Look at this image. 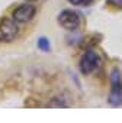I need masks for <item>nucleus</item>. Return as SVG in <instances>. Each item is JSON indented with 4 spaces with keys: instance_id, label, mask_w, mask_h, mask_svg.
Returning <instances> with one entry per match:
<instances>
[{
    "instance_id": "1",
    "label": "nucleus",
    "mask_w": 122,
    "mask_h": 123,
    "mask_svg": "<svg viewBox=\"0 0 122 123\" xmlns=\"http://www.w3.org/2000/svg\"><path fill=\"white\" fill-rule=\"evenodd\" d=\"M110 81H112V90L109 94V103L113 106L122 104V84H121V73L119 70H113L110 73Z\"/></svg>"
},
{
    "instance_id": "2",
    "label": "nucleus",
    "mask_w": 122,
    "mask_h": 123,
    "mask_svg": "<svg viewBox=\"0 0 122 123\" xmlns=\"http://www.w3.org/2000/svg\"><path fill=\"white\" fill-rule=\"evenodd\" d=\"M19 33V28L16 25V20L13 19H5L0 23V42H12L16 39Z\"/></svg>"
},
{
    "instance_id": "3",
    "label": "nucleus",
    "mask_w": 122,
    "mask_h": 123,
    "mask_svg": "<svg viewBox=\"0 0 122 123\" xmlns=\"http://www.w3.org/2000/svg\"><path fill=\"white\" fill-rule=\"evenodd\" d=\"M99 64H100L99 55H97L95 51L89 49V51H86L84 55L81 56V61H80V70H81L83 74L87 75V74H92L95 70H97Z\"/></svg>"
},
{
    "instance_id": "4",
    "label": "nucleus",
    "mask_w": 122,
    "mask_h": 123,
    "mask_svg": "<svg viewBox=\"0 0 122 123\" xmlns=\"http://www.w3.org/2000/svg\"><path fill=\"white\" fill-rule=\"evenodd\" d=\"M58 23L63 26L64 29L67 31H76L79 23H80V19H79V15L73 10H63L58 16Z\"/></svg>"
},
{
    "instance_id": "5",
    "label": "nucleus",
    "mask_w": 122,
    "mask_h": 123,
    "mask_svg": "<svg viewBox=\"0 0 122 123\" xmlns=\"http://www.w3.org/2000/svg\"><path fill=\"white\" fill-rule=\"evenodd\" d=\"M35 7L32 5H22L19 6L15 12H13V19L16 22H20V23H25V22H29L34 15H35Z\"/></svg>"
},
{
    "instance_id": "6",
    "label": "nucleus",
    "mask_w": 122,
    "mask_h": 123,
    "mask_svg": "<svg viewBox=\"0 0 122 123\" xmlns=\"http://www.w3.org/2000/svg\"><path fill=\"white\" fill-rule=\"evenodd\" d=\"M38 48H39L41 51H44V52H48V51H49V48H51L49 41H48L45 36H41V38L38 39Z\"/></svg>"
},
{
    "instance_id": "7",
    "label": "nucleus",
    "mask_w": 122,
    "mask_h": 123,
    "mask_svg": "<svg viewBox=\"0 0 122 123\" xmlns=\"http://www.w3.org/2000/svg\"><path fill=\"white\" fill-rule=\"evenodd\" d=\"M68 2L74 6H84L86 7V6H90L93 3V0H68Z\"/></svg>"
},
{
    "instance_id": "8",
    "label": "nucleus",
    "mask_w": 122,
    "mask_h": 123,
    "mask_svg": "<svg viewBox=\"0 0 122 123\" xmlns=\"http://www.w3.org/2000/svg\"><path fill=\"white\" fill-rule=\"evenodd\" d=\"M110 3H115V5H122V0H109Z\"/></svg>"
},
{
    "instance_id": "9",
    "label": "nucleus",
    "mask_w": 122,
    "mask_h": 123,
    "mask_svg": "<svg viewBox=\"0 0 122 123\" xmlns=\"http://www.w3.org/2000/svg\"><path fill=\"white\" fill-rule=\"evenodd\" d=\"M29 2H35V0H29Z\"/></svg>"
}]
</instances>
